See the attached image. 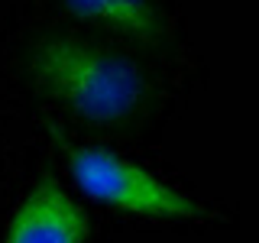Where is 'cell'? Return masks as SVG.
Returning a JSON list of instances; mask_svg holds the SVG:
<instances>
[{
  "mask_svg": "<svg viewBox=\"0 0 259 243\" xmlns=\"http://www.w3.org/2000/svg\"><path fill=\"white\" fill-rule=\"evenodd\" d=\"M71 16L110 32L130 36L136 43H165L168 20L159 0H62Z\"/></svg>",
  "mask_w": 259,
  "mask_h": 243,
  "instance_id": "4",
  "label": "cell"
},
{
  "mask_svg": "<svg viewBox=\"0 0 259 243\" xmlns=\"http://www.w3.org/2000/svg\"><path fill=\"white\" fill-rule=\"evenodd\" d=\"M32 75L42 91L94 127L133 124L152 94L140 65L78 39H42L32 49Z\"/></svg>",
  "mask_w": 259,
  "mask_h": 243,
  "instance_id": "1",
  "label": "cell"
},
{
  "mask_svg": "<svg viewBox=\"0 0 259 243\" xmlns=\"http://www.w3.org/2000/svg\"><path fill=\"white\" fill-rule=\"evenodd\" d=\"M91 221L84 208L55 178H39L20 201L4 243H88Z\"/></svg>",
  "mask_w": 259,
  "mask_h": 243,
  "instance_id": "3",
  "label": "cell"
},
{
  "mask_svg": "<svg viewBox=\"0 0 259 243\" xmlns=\"http://www.w3.org/2000/svg\"><path fill=\"white\" fill-rule=\"evenodd\" d=\"M68 169L81 185V191L94 201L156 221H210L214 211L198 205L185 191L165 185L152 172L140 169L117 152L94 149V146H65Z\"/></svg>",
  "mask_w": 259,
  "mask_h": 243,
  "instance_id": "2",
  "label": "cell"
}]
</instances>
